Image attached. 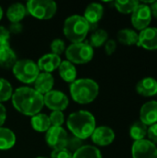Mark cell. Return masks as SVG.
<instances>
[{
    "instance_id": "obj_13",
    "label": "cell",
    "mask_w": 157,
    "mask_h": 158,
    "mask_svg": "<svg viewBox=\"0 0 157 158\" xmlns=\"http://www.w3.org/2000/svg\"><path fill=\"white\" fill-rule=\"evenodd\" d=\"M137 45L146 50L157 49V28L148 27L139 33Z\"/></svg>"
},
{
    "instance_id": "obj_9",
    "label": "cell",
    "mask_w": 157,
    "mask_h": 158,
    "mask_svg": "<svg viewBox=\"0 0 157 158\" xmlns=\"http://www.w3.org/2000/svg\"><path fill=\"white\" fill-rule=\"evenodd\" d=\"M68 139V133L62 127H50L45 133V142L53 150L66 148Z\"/></svg>"
},
{
    "instance_id": "obj_11",
    "label": "cell",
    "mask_w": 157,
    "mask_h": 158,
    "mask_svg": "<svg viewBox=\"0 0 157 158\" xmlns=\"http://www.w3.org/2000/svg\"><path fill=\"white\" fill-rule=\"evenodd\" d=\"M132 158H157V147L149 140L135 141L131 147Z\"/></svg>"
},
{
    "instance_id": "obj_6",
    "label": "cell",
    "mask_w": 157,
    "mask_h": 158,
    "mask_svg": "<svg viewBox=\"0 0 157 158\" xmlns=\"http://www.w3.org/2000/svg\"><path fill=\"white\" fill-rule=\"evenodd\" d=\"M93 48L89 43H76L71 44L66 48L65 55L68 61L72 64H86L93 57Z\"/></svg>"
},
{
    "instance_id": "obj_12",
    "label": "cell",
    "mask_w": 157,
    "mask_h": 158,
    "mask_svg": "<svg viewBox=\"0 0 157 158\" xmlns=\"http://www.w3.org/2000/svg\"><path fill=\"white\" fill-rule=\"evenodd\" d=\"M91 138L94 144L98 146H107L114 142L115 132L107 126H100L95 128Z\"/></svg>"
},
{
    "instance_id": "obj_22",
    "label": "cell",
    "mask_w": 157,
    "mask_h": 158,
    "mask_svg": "<svg viewBox=\"0 0 157 158\" xmlns=\"http://www.w3.org/2000/svg\"><path fill=\"white\" fill-rule=\"evenodd\" d=\"M16 143L15 133L7 128H0V150L6 151L11 149Z\"/></svg>"
},
{
    "instance_id": "obj_40",
    "label": "cell",
    "mask_w": 157,
    "mask_h": 158,
    "mask_svg": "<svg viewBox=\"0 0 157 158\" xmlns=\"http://www.w3.org/2000/svg\"><path fill=\"white\" fill-rule=\"evenodd\" d=\"M2 17H3V9H2V7L0 6V20H1Z\"/></svg>"
},
{
    "instance_id": "obj_26",
    "label": "cell",
    "mask_w": 157,
    "mask_h": 158,
    "mask_svg": "<svg viewBox=\"0 0 157 158\" xmlns=\"http://www.w3.org/2000/svg\"><path fill=\"white\" fill-rule=\"evenodd\" d=\"M148 127L144 125L142 121H136L133 123L130 129V135L135 141H141L145 139L147 136Z\"/></svg>"
},
{
    "instance_id": "obj_36",
    "label": "cell",
    "mask_w": 157,
    "mask_h": 158,
    "mask_svg": "<svg viewBox=\"0 0 157 158\" xmlns=\"http://www.w3.org/2000/svg\"><path fill=\"white\" fill-rule=\"evenodd\" d=\"M117 49V43L114 40H107L106 43L105 44V51L106 53V55L110 56L112 54H114V52Z\"/></svg>"
},
{
    "instance_id": "obj_5",
    "label": "cell",
    "mask_w": 157,
    "mask_h": 158,
    "mask_svg": "<svg viewBox=\"0 0 157 158\" xmlns=\"http://www.w3.org/2000/svg\"><path fill=\"white\" fill-rule=\"evenodd\" d=\"M14 76L21 82L26 84L33 83L40 74V69L37 64L31 59L17 60L12 67Z\"/></svg>"
},
{
    "instance_id": "obj_34",
    "label": "cell",
    "mask_w": 157,
    "mask_h": 158,
    "mask_svg": "<svg viewBox=\"0 0 157 158\" xmlns=\"http://www.w3.org/2000/svg\"><path fill=\"white\" fill-rule=\"evenodd\" d=\"M10 32L7 28L0 26V46L9 44Z\"/></svg>"
},
{
    "instance_id": "obj_32",
    "label": "cell",
    "mask_w": 157,
    "mask_h": 158,
    "mask_svg": "<svg viewBox=\"0 0 157 158\" xmlns=\"http://www.w3.org/2000/svg\"><path fill=\"white\" fill-rule=\"evenodd\" d=\"M82 146V140L73 136L71 138H68V143H67V146L66 148L69 151V152H76L78 149H80L81 147Z\"/></svg>"
},
{
    "instance_id": "obj_7",
    "label": "cell",
    "mask_w": 157,
    "mask_h": 158,
    "mask_svg": "<svg viewBox=\"0 0 157 158\" xmlns=\"http://www.w3.org/2000/svg\"><path fill=\"white\" fill-rule=\"evenodd\" d=\"M27 12L39 19H49L56 12V3L52 0H30L26 4Z\"/></svg>"
},
{
    "instance_id": "obj_30",
    "label": "cell",
    "mask_w": 157,
    "mask_h": 158,
    "mask_svg": "<svg viewBox=\"0 0 157 158\" xmlns=\"http://www.w3.org/2000/svg\"><path fill=\"white\" fill-rule=\"evenodd\" d=\"M51 127H61L65 121V116L62 111H53L49 116Z\"/></svg>"
},
{
    "instance_id": "obj_35",
    "label": "cell",
    "mask_w": 157,
    "mask_h": 158,
    "mask_svg": "<svg viewBox=\"0 0 157 158\" xmlns=\"http://www.w3.org/2000/svg\"><path fill=\"white\" fill-rule=\"evenodd\" d=\"M147 136L149 141L152 142L155 146L157 145V123L150 126L147 131Z\"/></svg>"
},
{
    "instance_id": "obj_17",
    "label": "cell",
    "mask_w": 157,
    "mask_h": 158,
    "mask_svg": "<svg viewBox=\"0 0 157 158\" xmlns=\"http://www.w3.org/2000/svg\"><path fill=\"white\" fill-rule=\"evenodd\" d=\"M136 91L142 96H155L157 94V81L151 77L143 78L137 83Z\"/></svg>"
},
{
    "instance_id": "obj_31",
    "label": "cell",
    "mask_w": 157,
    "mask_h": 158,
    "mask_svg": "<svg viewBox=\"0 0 157 158\" xmlns=\"http://www.w3.org/2000/svg\"><path fill=\"white\" fill-rule=\"evenodd\" d=\"M50 49L52 54L60 56L66 51V44L65 42L61 39H55L50 44Z\"/></svg>"
},
{
    "instance_id": "obj_18",
    "label": "cell",
    "mask_w": 157,
    "mask_h": 158,
    "mask_svg": "<svg viewBox=\"0 0 157 158\" xmlns=\"http://www.w3.org/2000/svg\"><path fill=\"white\" fill-rule=\"evenodd\" d=\"M104 15V7L99 3H92L87 6L83 18L89 24H97Z\"/></svg>"
},
{
    "instance_id": "obj_8",
    "label": "cell",
    "mask_w": 157,
    "mask_h": 158,
    "mask_svg": "<svg viewBox=\"0 0 157 158\" xmlns=\"http://www.w3.org/2000/svg\"><path fill=\"white\" fill-rule=\"evenodd\" d=\"M152 12L147 4H139L131 14V23L136 30L143 31L148 28L152 20Z\"/></svg>"
},
{
    "instance_id": "obj_38",
    "label": "cell",
    "mask_w": 157,
    "mask_h": 158,
    "mask_svg": "<svg viewBox=\"0 0 157 158\" xmlns=\"http://www.w3.org/2000/svg\"><path fill=\"white\" fill-rule=\"evenodd\" d=\"M6 118V107L4 106V105H2L0 103V128L4 125L5 121Z\"/></svg>"
},
{
    "instance_id": "obj_15",
    "label": "cell",
    "mask_w": 157,
    "mask_h": 158,
    "mask_svg": "<svg viewBox=\"0 0 157 158\" xmlns=\"http://www.w3.org/2000/svg\"><path fill=\"white\" fill-rule=\"evenodd\" d=\"M61 61L62 60L59 56L50 53V54L43 55L42 57H40V59L38 60L37 66L39 69L42 70L43 72L51 73L52 71L58 69Z\"/></svg>"
},
{
    "instance_id": "obj_29",
    "label": "cell",
    "mask_w": 157,
    "mask_h": 158,
    "mask_svg": "<svg viewBox=\"0 0 157 158\" xmlns=\"http://www.w3.org/2000/svg\"><path fill=\"white\" fill-rule=\"evenodd\" d=\"M13 88L8 81L0 78V103L6 102L12 97Z\"/></svg>"
},
{
    "instance_id": "obj_24",
    "label": "cell",
    "mask_w": 157,
    "mask_h": 158,
    "mask_svg": "<svg viewBox=\"0 0 157 158\" xmlns=\"http://www.w3.org/2000/svg\"><path fill=\"white\" fill-rule=\"evenodd\" d=\"M139 39V34L136 31L132 29H122L118 32V40L119 43L125 45H134L137 44Z\"/></svg>"
},
{
    "instance_id": "obj_41",
    "label": "cell",
    "mask_w": 157,
    "mask_h": 158,
    "mask_svg": "<svg viewBox=\"0 0 157 158\" xmlns=\"http://www.w3.org/2000/svg\"><path fill=\"white\" fill-rule=\"evenodd\" d=\"M36 158H46V157H42V156H39V157H36Z\"/></svg>"
},
{
    "instance_id": "obj_10",
    "label": "cell",
    "mask_w": 157,
    "mask_h": 158,
    "mask_svg": "<svg viewBox=\"0 0 157 158\" xmlns=\"http://www.w3.org/2000/svg\"><path fill=\"white\" fill-rule=\"evenodd\" d=\"M43 103L49 109L53 111H63L69 104L68 96L56 90H52L43 95Z\"/></svg>"
},
{
    "instance_id": "obj_39",
    "label": "cell",
    "mask_w": 157,
    "mask_h": 158,
    "mask_svg": "<svg viewBox=\"0 0 157 158\" xmlns=\"http://www.w3.org/2000/svg\"><path fill=\"white\" fill-rule=\"evenodd\" d=\"M150 8H151L152 15L157 19V1H154L153 2V4L150 6Z\"/></svg>"
},
{
    "instance_id": "obj_20",
    "label": "cell",
    "mask_w": 157,
    "mask_h": 158,
    "mask_svg": "<svg viewBox=\"0 0 157 158\" xmlns=\"http://www.w3.org/2000/svg\"><path fill=\"white\" fill-rule=\"evenodd\" d=\"M17 62V56L9 44L0 46V66L6 69L12 68Z\"/></svg>"
},
{
    "instance_id": "obj_23",
    "label": "cell",
    "mask_w": 157,
    "mask_h": 158,
    "mask_svg": "<svg viewBox=\"0 0 157 158\" xmlns=\"http://www.w3.org/2000/svg\"><path fill=\"white\" fill-rule=\"evenodd\" d=\"M31 124L33 130H35L36 131H39V132H45L51 127L49 117L47 115L42 114V113H39V114L31 117Z\"/></svg>"
},
{
    "instance_id": "obj_4",
    "label": "cell",
    "mask_w": 157,
    "mask_h": 158,
    "mask_svg": "<svg viewBox=\"0 0 157 158\" xmlns=\"http://www.w3.org/2000/svg\"><path fill=\"white\" fill-rule=\"evenodd\" d=\"M63 31L68 40L72 44L81 43L90 31L89 23L80 15H72L66 19L64 22Z\"/></svg>"
},
{
    "instance_id": "obj_28",
    "label": "cell",
    "mask_w": 157,
    "mask_h": 158,
    "mask_svg": "<svg viewBox=\"0 0 157 158\" xmlns=\"http://www.w3.org/2000/svg\"><path fill=\"white\" fill-rule=\"evenodd\" d=\"M139 1L137 0H126V1H116L115 6L117 10L123 14H132L135 8L139 5Z\"/></svg>"
},
{
    "instance_id": "obj_33",
    "label": "cell",
    "mask_w": 157,
    "mask_h": 158,
    "mask_svg": "<svg viewBox=\"0 0 157 158\" xmlns=\"http://www.w3.org/2000/svg\"><path fill=\"white\" fill-rule=\"evenodd\" d=\"M51 158H72V153L67 148L56 149L52 151Z\"/></svg>"
},
{
    "instance_id": "obj_3",
    "label": "cell",
    "mask_w": 157,
    "mask_h": 158,
    "mask_svg": "<svg viewBox=\"0 0 157 158\" xmlns=\"http://www.w3.org/2000/svg\"><path fill=\"white\" fill-rule=\"evenodd\" d=\"M69 92L76 103L86 105L96 99L99 94V85L92 79H79L70 83Z\"/></svg>"
},
{
    "instance_id": "obj_25",
    "label": "cell",
    "mask_w": 157,
    "mask_h": 158,
    "mask_svg": "<svg viewBox=\"0 0 157 158\" xmlns=\"http://www.w3.org/2000/svg\"><path fill=\"white\" fill-rule=\"evenodd\" d=\"M72 158H103L101 151L93 145H82L72 154Z\"/></svg>"
},
{
    "instance_id": "obj_14",
    "label": "cell",
    "mask_w": 157,
    "mask_h": 158,
    "mask_svg": "<svg viewBox=\"0 0 157 158\" xmlns=\"http://www.w3.org/2000/svg\"><path fill=\"white\" fill-rule=\"evenodd\" d=\"M140 118L147 127L157 123V101H149L145 103L140 111Z\"/></svg>"
},
{
    "instance_id": "obj_1",
    "label": "cell",
    "mask_w": 157,
    "mask_h": 158,
    "mask_svg": "<svg viewBox=\"0 0 157 158\" xmlns=\"http://www.w3.org/2000/svg\"><path fill=\"white\" fill-rule=\"evenodd\" d=\"M12 104L17 111L25 116L33 117L43 109V95L31 87H19L13 92Z\"/></svg>"
},
{
    "instance_id": "obj_2",
    "label": "cell",
    "mask_w": 157,
    "mask_h": 158,
    "mask_svg": "<svg viewBox=\"0 0 157 158\" xmlns=\"http://www.w3.org/2000/svg\"><path fill=\"white\" fill-rule=\"evenodd\" d=\"M67 126L75 137L85 140L92 136L96 128V122L92 113L86 110H79L68 116Z\"/></svg>"
},
{
    "instance_id": "obj_16",
    "label": "cell",
    "mask_w": 157,
    "mask_h": 158,
    "mask_svg": "<svg viewBox=\"0 0 157 158\" xmlns=\"http://www.w3.org/2000/svg\"><path fill=\"white\" fill-rule=\"evenodd\" d=\"M54 77L51 73L42 72L36 78L34 83V90L37 91L39 94L44 95L50 91L53 90L54 86Z\"/></svg>"
},
{
    "instance_id": "obj_21",
    "label": "cell",
    "mask_w": 157,
    "mask_h": 158,
    "mask_svg": "<svg viewBox=\"0 0 157 158\" xmlns=\"http://www.w3.org/2000/svg\"><path fill=\"white\" fill-rule=\"evenodd\" d=\"M26 14H27L26 6L20 3L12 4L6 11V17L12 23L19 22L24 19Z\"/></svg>"
},
{
    "instance_id": "obj_27",
    "label": "cell",
    "mask_w": 157,
    "mask_h": 158,
    "mask_svg": "<svg viewBox=\"0 0 157 158\" xmlns=\"http://www.w3.org/2000/svg\"><path fill=\"white\" fill-rule=\"evenodd\" d=\"M108 40V33L105 30L103 29H97L95 30L92 35H91V40H90V44L92 47H101L104 45L106 41Z\"/></svg>"
},
{
    "instance_id": "obj_37",
    "label": "cell",
    "mask_w": 157,
    "mask_h": 158,
    "mask_svg": "<svg viewBox=\"0 0 157 158\" xmlns=\"http://www.w3.org/2000/svg\"><path fill=\"white\" fill-rule=\"evenodd\" d=\"M9 32L13 34H18L22 31V25L19 22L17 23H11L9 26Z\"/></svg>"
},
{
    "instance_id": "obj_19",
    "label": "cell",
    "mask_w": 157,
    "mask_h": 158,
    "mask_svg": "<svg viewBox=\"0 0 157 158\" xmlns=\"http://www.w3.org/2000/svg\"><path fill=\"white\" fill-rule=\"evenodd\" d=\"M58 72L60 77L63 81L66 82L72 83L74 81H76L77 78V69L71 62L68 60L61 61L59 67H58Z\"/></svg>"
}]
</instances>
